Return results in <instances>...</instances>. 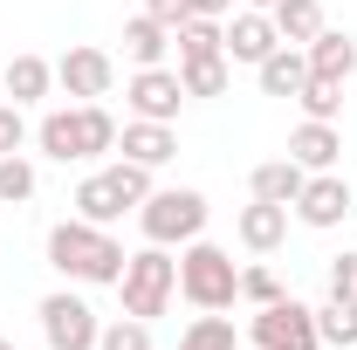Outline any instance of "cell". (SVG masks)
I'll use <instances>...</instances> for the list:
<instances>
[{
  "label": "cell",
  "mask_w": 357,
  "mask_h": 350,
  "mask_svg": "<svg viewBox=\"0 0 357 350\" xmlns=\"http://www.w3.org/2000/svg\"><path fill=\"white\" fill-rule=\"evenodd\" d=\"M124 241L110 234V227H96V220H55L48 227V268L62 275V282H83V289H117V275H124Z\"/></svg>",
  "instance_id": "6da1fadb"
},
{
  "label": "cell",
  "mask_w": 357,
  "mask_h": 350,
  "mask_svg": "<svg viewBox=\"0 0 357 350\" xmlns=\"http://www.w3.org/2000/svg\"><path fill=\"white\" fill-rule=\"evenodd\" d=\"M178 296L192 309H234L241 303V268H234V254L213 248L206 234L185 241V248H178Z\"/></svg>",
  "instance_id": "7a4b0ae2"
},
{
  "label": "cell",
  "mask_w": 357,
  "mask_h": 350,
  "mask_svg": "<svg viewBox=\"0 0 357 350\" xmlns=\"http://www.w3.org/2000/svg\"><path fill=\"white\" fill-rule=\"evenodd\" d=\"M206 192L199 185H158L144 206H137V227H144V241L151 248H185V241H199L206 234Z\"/></svg>",
  "instance_id": "3957f363"
},
{
  "label": "cell",
  "mask_w": 357,
  "mask_h": 350,
  "mask_svg": "<svg viewBox=\"0 0 357 350\" xmlns=\"http://www.w3.org/2000/svg\"><path fill=\"white\" fill-rule=\"evenodd\" d=\"M117 296H124V316H165L178 296V261L172 248H137L131 261H124V275H117Z\"/></svg>",
  "instance_id": "277c9868"
},
{
  "label": "cell",
  "mask_w": 357,
  "mask_h": 350,
  "mask_svg": "<svg viewBox=\"0 0 357 350\" xmlns=\"http://www.w3.org/2000/svg\"><path fill=\"white\" fill-rule=\"evenodd\" d=\"M248 344H255V350H323V337H316V309L296 303V296L255 309V316H248Z\"/></svg>",
  "instance_id": "5b68a950"
},
{
  "label": "cell",
  "mask_w": 357,
  "mask_h": 350,
  "mask_svg": "<svg viewBox=\"0 0 357 350\" xmlns=\"http://www.w3.org/2000/svg\"><path fill=\"white\" fill-rule=\"evenodd\" d=\"M42 344L48 350H96V337H103V323H96V309L76 296V289H55V296H42Z\"/></svg>",
  "instance_id": "8992f818"
},
{
  "label": "cell",
  "mask_w": 357,
  "mask_h": 350,
  "mask_svg": "<svg viewBox=\"0 0 357 350\" xmlns=\"http://www.w3.org/2000/svg\"><path fill=\"white\" fill-rule=\"evenodd\" d=\"M289 213L303 220V227H316V234L344 227V220L357 213V199H351V178H344V172H310V185L296 192V206H289Z\"/></svg>",
  "instance_id": "52a82bcc"
},
{
  "label": "cell",
  "mask_w": 357,
  "mask_h": 350,
  "mask_svg": "<svg viewBox=\"0 0 357 350\" xmlns=\"http://www.w3.org/2000/svg\"><path fill=\"white\" fill-rule=\"evenodd\" d=\"M124 103H131V117H151V124H172L178 103H185V83H178V69H131V83H124Z\"/></svg>",
  "instance_id": "ba28073f"
},
{
  "label": "cell",
  "mask_w": 357,
  "mask_h": 350,
  "mask_svg": "<svg viewBox=\"0 0 357 350\" xmlns=\"http://www.w3.org/2000/svg\"><path fill=\"white\" fill-rule=\"evenodd\" d=\"M55 83L69 89L76 103H103V96H110V83H117V62H110L103 48L83 42V48H69V55L55 62Z\"/></svg>",
  "instance_id": "9c48e42d"
},
{
  "label": "cell",
  "mask_w": 357,
  "mask_h": 350,
  "mask_svg": "<svg viewBox=\"0 0 357 350\" xmlns=\"http://www.w3.org/2000/svg\"><path fill=\"white\" fill-rule=\"evenodd\" d=\"M275 48H282V35H275V21H268L261 7H241V14L227 21V62H248V69H255Z\"/></svg>",
  "instance_id": "30bf717a"
},
{
  "label": "cell",
  "mask_w": 357,
  "mask_h": 350,
  "mask_svg": "<svg viewBox=\"0 0 357 350\" xmlns=\"http://www.w3.org/2000/svg\"><path fill=\"white\" fill-rule=\"evenodd\" d=\"M117 151H124L131 165H151V172H158V165L178 158V131L172 124H151V117H131V124L117 131Z\"/></svg>",
  "instance_id": "8fae6325"
},
{
  "label": "cell",
  "mask_w": 357,
  "mask_h": 350,
  "mask_svg": "<svg viewBox=\"0 0 357 350\" xmlns=\"http://www.w3.org/2000/svg\"><path fill=\"white\" fill-rule=\"evenodd\" d=\"M234 234H241L248 254H275V248L289 241V206H275V199H248L241 220H234Z\"/></svg>",
  "instance_id": "7c38bea8"
},
{
  "label": "cell",
  "mask_w": 357,
  "mask_h": 350,
  "mask_svg": "<svg viewBox=\"0 0 357 350\" xmlns=\"http://www.w3.org/2000/svg\"><path fill=\"white\" fill-rule=\"evenodd\" d=\"M289 158H296L303 172H337V158H344V131H337V124L303 117V124L289 131Z\"/></svg>",
  "instance_id": "4fadbf2b"
},
{
  "label": "cell",
  "mask_w": 357,
  "mask_h": 350,
  "mask_svg": "<svg viewBox=\"0 0 357 350\" xmlns=\"http://www.w3.org/2000/svg\"><path fill=\"white\" fill-rule=\"evenodd\" d=\"M255 83H261V96H296V89L310 83V55L296 42H282L268 62H255Z\"/></svg>",
  "instance_id": "5bb4252c"
},
{
  "label": "cell",
  "mask_w": 357,
  "mask_h": 350,
  "mask_svg": "<svg viewBox=\"0 0 357 350\" xmlns=\"http://www.w3.org/2000/svg\"><path fill=\"white\" fill-rule=\"evenodd\" d=\"M0 89L28 110V103H42L48 89H55V62H48V55H14V62L0 69Z\"/></svg>",
  "instance_id": "9a60e30c"
},
{
  "label": "cell",
  "mask_w": 357,
  "mask_h": 350,
  "mask_svg": "<svg viewBox=\"0 0 357 350\" xmlns=\"http://www.w3.org/2000/svg\"><path fill=\"white\" fill-rule=\"evenodd\" d=\"M303 55H310V76H330V83H351L357 76V42L337 35V28H323L316 42H303Z\"/></svg>",
  "instance_id": "2e32d148"
},
{
  "label": "cell",
  "mask_w": 357,
  "mask_h": 350,
  "mask_svg": "<svg viewBox=\"0 0 357 350\" xmlns=\"http://www.w3.org/2000/svg\"><path fill=\"white\" fill-rule=\"evenodd\" d=\"M35 144H42V158H55V165H83V131H76V103H69V110H48L42 124H35Z\"/></svg>",
  "instance_id": "e0dca14e"
},
{
  "label": "cell",
  "mask_w": 357,
  "mask_h": 350,
  "mask_svg": "<svg viewBox=\"0 0 357 350\" xmlns=\"http://www.w3.org/2000/svg\"><path fill=\"white\" fill-rule=\"evenodd\" d=\"M131 213V199L110 185V172H89L76 185V220H96V227H117V220Z\"/></svg>",
  "instance_id": "ac0fdd59"
},
{
  "label": "cell",
  "mask_w": 357,
  "mask_h": 350,
  "mask_svg": "<svg viewBox=\"0 0 357 350\" xmlns=\"http://www.w3.org/2000/svg\"><path fill=\"white\" fill-rule=\"evenodd\" d=\"M303 185H310V172H303L296 158H268V165H255V178H248V192H255V199H275V206H296Z\"/></svg>",
  "instance_id": "d6986e66"
},
{
  "label": "cell",
  "mask_w": 357,
  "mask_h": 350,
  "mask_svg": "<svg viewBox=\"0 0 357 350\" xmlns=\"http://www.w3.org/2000/svg\"><path fill=\"white\" fill-rule=\"evenodd\" d=\"M165 48H172V28H165V21H151V14H131V21H124V55H131V69H158Z\"/></svg>",
  "instance_id": "ffe728a7"
},
{
  "label": "cell",
  "mask_w": 357,
  "mask_h": 350,
  "mask_svg": "<svg viewBox=\"0 0 357 350\" xmlns=\"http://www.w3.org/2000/svg\"><path fill=\"white\" fill-rule=\"evenodd\" d=\"M268 21H275V35H282V42H316V35H323V0H275V7H268Z\"/></svg>",
  "instance_id": "44dd1931"
},
{
  "label": "cell",
  "mask_w": 357,
  "mask_h": 350,
  "mask_svg": "<svg viewBox=\"0 0 357 350\" xmlns=\"http://www.w3.org/2000/svg\"><path fill=\"white\" fill-rule=\"evenodd\" d=\"M172 42H178V62H206V55H227V28L213 14H192L172 28Z\"/></svg>",
  "instance_id": "7402d4cb"
},
{
  "label": "cell",
  "mask_w": 357,
  "mask_h": 350,
  "mask_svg": "<svg viewBox=\"0 0 357 350\" xmlns=\"http://www.w3.org/2000/svg\"><path fill=\"white\" fill-rule=\"evenodd\" d=\"M76 131H83V165L103 158V151H117V117L103 103H76Z\"/></svg>",
  "instance_id": "603a6c76"
},
{
  "label": "cell",
  "mask_w": 357,
  "mask_h": 350,
  "mask_svg": "<svg viewBox=\"0 0 357 350\" xmlns=\"http://www.w3.org/2000/svg\"><path fill=\"white\" fill-rule=\"evenodd\" d=\"M178 83H185V96H227V83H234V62H227V55L178 62Z\"/></svg>",
  "instance_id": "cb8c5ba5"
},
{
  "label": "cell",
  "mask_w": 357,
  "mask_h": 350,
  "mask_svg": "<svg viewBox=\"0 0 357 350\" xmlns=\"http://www.w3.org/2000/svg\"><path fill=\"white\" fill-rule=\"evenodd\" d=\"M316 337L323 344H357V296H330V303L316 309Z\"/></svg>",
  "instance_id": "d4e9b609"
},
{
  "label": "cell",
  "mask_w": 357,
  "mask_h": 350,
  "mask_svg": "<svg viewBox=\"0 0 357 350\" xmlns=\"http://www.w3.org/2000/svg\"><path fill=\"white\" fill-rule=\"evenodd\" d=\"M178 350H241V344H234V323H227L220 309H199V316L185 323Z\"/></svg>",
  "instance_id": "484cf974"
},
{
  "label": "cell",
  "mask_w": 357,
  "mask_h": 350,
  "mask_svg": "<svg viewBox=\"0 0 357 350\" xmlns=\"http://www.w3.org/2000/svg\"><path fill=\"white\" fill-rule=\"evenodd\" d=\"M296 103H303V117H316V124H337V117H344V83L310 76V83L296 89Z\"/></svg>",
  "instance_id": "4316f807"
},
{
  "label": "cell",
  "mask_w": 357,
  "mask_h": 350,
  "mask_svg": "<svg viewBox=\"0 0 357 350\" xmlns=\"http://www.w3.org/2000/svg\"><path fill=\"white\" fill-rule=\"evenodd\" d=\"M35 185H42V172H35L21 151H7V158H0V199H7V206H28V199H35Z\"/></svg>",
  "instance_id": "83f0119b"
},
{
  "label": "cell",
  "mask_w": 357,
  "mask_h": 350,
  "mask_svg": "<svg viewBox=\"0 0 357 350\" xmlns=\"http://www.w3.org/2000/svg\"><path fill=\"white\" fill-rule=\"evenodd\" d=\"M103 172H110V185L131 199V213L151 199V192H158V185H151V165H131V158H117V165H103Z\"/></svg>",
  "instance_id": "f1b7e54d"
},
{
  "label": "cell",
  "mask_w": 357,
  "mask_h": 350,
  "mask_svg": "<svg viewBox=\"0 0 357 350\" xmlns=\"http://www.w3.org/2000/svg\"><path fill=\"white\" fill-rule=\"evenodd\" d=\"M96 350H151V323L144 316H117V323H103Z\"/></svg>",
  "instance_id": "f546056e"
},
{
  "label": "cell",
  "mask_w": 357,
  "mask_h": 350,
  "mask_svg": "<svg viewBox=\"0 0 357 350\" xmlns=\"http://www.w3.org/2000/svg\"><path fill=\"white\" fill-rule=\"evenodd\" d=\"M289 289H282V275L275 268H241V303L248 309H268V303H282Z\"/></svg>",
  "instance_id": "4dcf8cb0"
},
{
  "label": "cell",
  "mask_w": 357,
  "mask_h": 350,
  "mask_svg": "<svg viewBox=\"0 0 357 350\" xmlns=\"http://www.w3.org/2000/svg\"><path fill=\"white\" fill-rule=\"evenodd\" d=\"M21 144H28V117H21V103L7 96V103H0V158L21 151Z\"/></svg>",
  "instance_id": "1f68e13d"
},
{
  "label": "cell",
  "mask_w": 357,
  "mask_h": 350,
  "mask_svg": "<svg viewBox=\"0 0 357 350\" xmlns=\"http://www.w3.org/2000/svg\"><path fill=\"white\" fill-rule=\"evenodd\" d=\"M330 296H357V254H337L330 261Z\"/></svg>",
  "instance_id": "d6a6232c"
},
{
  "label": "cell",
  "mask_w": 357,
  "mask_h": 350,
  "mask_svg": "<svg viewBox=\"0 0 357 350\" xmlns=\"http://www.w3.org/2000/svg\"><path fill=\"white\" fill-rule=\"evenodd\" d=\"M144 14H151V21H165V28L192 21V7H185V0H144Z\"/></svg>",
  "instance_id": "836d02e7"
},
{
  "label": "cell",
  "mask_w": 357,
  "mask_h": 350,
  "mask_svg": "<svg viewBox=\"0 0 357 350\" xmlns=\"http://www.w3.org/2000/svg\"><path fill=\"white\" fill-rule=\"evenodd\" d=\"M185 7H192V14H213V21H220V14H234V0H185Z\"/></svg>",
  "instance_id": "e575fe53"
},
{
  "label": "cell",
  "mask_w": 357,
  "mask_h": 350,
  "mask_svg": "<svg viewBox=\"0 0 357 350\" xmlns=\"http://www.w3.org/2000/svg\"><path fill=\"white\" fill-rule=\"evenodd\" d=\"M241 7H261V14H268V7H275V0H241Z\"/></svg>",
  "instance_id": "d590c367"
},
{
  "label": "cell",
  "mask_w": 357,
  "mask_h": 350,
  "mask_svg": "<svg viewBox=\"0 0 357 350\" xmlns=\"http://www.w3.org/2000/svg\"><path fill=\"white\" fill-rule=\"evenodd\" d=\"M0 350H21V344H14V337H0Z\"/></svg>",
  "instance_id": "8d00e7d4"
},
{
  "label": "cell",
  "mask_w": 357,
  "mask_h": 350,
  "mask_svg": "<svg viewBox=\"0 0 357 350\" xmlns=\"http://www.w3.org/2000/svg\"><path fill=\"white\" fill-rule=\"evenodd\" d=\"M0 69H7V55H0Z\"/></svg>",
  "instance_id": "74e56055"
},
{
  "label": "cell",
  "mask_w": 357,
  "mask_h": 350,
  "mask_svg": "<svg viewBox=\"0 0 357 350\" xmlns=\"http://www.w3.org/2000/svg\"><path fill=\"white\" fill-rule=\"evenodd\" d=\"M248 350H255V344H248Z\"/></svg>",
  "instance_id": "f35d334b"
},
{
  "label": "cell",
  "mask_w": 357,
  "mask_h": 350,
  "mask_svg": "<svg viewBox=\"0 0 357 350\" xmlns=\"http://www.w3.org/2000/svg\"><path fill=\"white\" fill-rule=\"evenodd\" d=\"M351 350H357V344H351Z\"/></svg>",
  "instance_id": "ab89813d"
}]
</instances>
